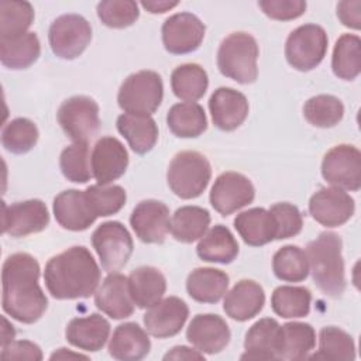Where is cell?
Segmentation results:
<instances>
[{
	"mask_svg": "<svg viewBox=\"0 0 361 361\" xmlns=\"http://www.w3.org/2000/svg\"><path fill=\"white\" fill-rule=\"evenodd\" d=\"M39 271L38 261L27 252L11 254L3 264V310L20 323H35L48 307L38 283Z\"/></svg>",
	"mask_w": 361,
	"mask_h": 361,
	"instance_id": "cell-1",
	"label": "cell"
},
{
	"mask_svg": "<svg viewBox=\"0 0 361 361\" xmlns=\"http://www.w3.org/2000/svg\"><path fill=\"white\" fill-rule=\"evenodd\" d=\"M44 281L55 299L89 298L97 290L100 268L86 247L75 245L47 262Z\"/></svg>",
	"mask_w": 361,
	"mask_h": 361,
	"instance_id": "cell-2",
	"label": "cell"
},
{
	"mask_svg": "<svg viewBox=\"0 0 361 361\" xmlns=\"http://www.w3.org/2000/svg\"><path fill=\"white\" fill-rule=\"evenodd\" d=\"M343 243L338 234L326 231L306 247L309 272L317 288L330 298H340L345 289Z\"/></svg>",
	"mask_w": 361,
	"mask_h": 361,
	"instance_id": "cell-3",
	"label": "cell"
},
{
	"mask_svg": "<svg viewBox=\"0 0 361 361\" xmlns=\"http://www.w3.org/2000/svg\"><path fill=\"white\" fill-rule=\"evenodd\" d=\"M258 44L248 32H233L226 37L217 51V68L226 78L248 85L258 76Z\"/></svg>",
	"mask_w": 361,
	"mask_h": 361,
	"instance_id": "cell-4",
	"label": "cell"
},
{
	"mask_svg": "<svg viewBox=\"0 0 361 361\" xmlns=\"http://www.w3.org/2000/svg\"><path fill=\"white\" fill-rule=\"evenodd\" d=\"M212 178V166L207 158L197 151L176 154L166 173L171 190L180 199H195L207 188Z\"/></svg>",
	"mask_w": 361,
	"mask_h": 361,
	"instance_id": "cell-5",
	"label": "cell"
},
{
	"mask_svg": "<svg viewBox=\"0 0 361 361\" xmlns=\"http://www.w3.org/2000/svg\"><path fill=\"white\" fill-rule=\"evenodd\" d=\"M164 85L154 71H140L130 75L120 86L117 102L127 114L151 116L161 104Z\"/></svg>",
	"mask_w": 361,
	"mask_h": 361,
	"instance_id": "cell-6",
	"label": "cell"
},
{
	"mask_svg": "<svg viewBox=\"0 0 361 361\" xmlns=\"http://www.w3.org/2000/svg\"><path fill=\"white\" fill-rule=\"evenodd\" d=\"M329 38L323 27L317 24H305L295 28L285 44V56L288 63L307 72L316 68L327 52Z\"/></svg>",
	"mask_w": 361,
	"mask_h": 361,
	"instance_id": "cell-7",
	"label": "cell"
},
{
	"mask_svg": "<svg viewBox=\"0 0 361 361\" xmlns=\"http://www.w3.org/2000/svg\"><path fill=\"white\" fill-rule=\"evenodd\" d=\"M92 244L96 250L102 268L109 274L121 269L133 254V238L120 221L102 223L92 234Z\"/></svg>",
	"mask_w": 361,
	"mask_h": 361,
	"instance_id": "cell-8",
	"label": "cell"
},
{
	"mask_svg": "<svg viewBox=\"0 0 361 361\" xmlns=\"http://www.w3.org/2000/svg\"><path fill=\"white\" fill-rule=\"evenodd\" d=\"M92 27L79 14H63L55 18L48 31L49 47L58 58L75 59L89 45Z\"/></svg>",
	"mask_w": 361,
	"mask_h": 361,
	"instance_id": "cell-9",
	"label": "cell"
},
{
	"mask_svg": "<svg viewBox=\"0 0 361 361\" xmlns=\"http://www.w3.org/2000/svg\"><path fill=\"white\" fill-rule=\"evenodd\" d=\"M56 118L73 142H89L99 130V104L87 96H72L61 104Z\"/></svg>",
	"mask_w": 361,
	"mask_h": 361,
	"instance_id": "cell-10",
	"label": "cell"
},
{
	"mask_svg": "<svg viewBox=\"0 0 361 361\" xmlns=\"http://www.w3.org/2000/svg\"><path fill=\"white\" fill-rule=\"evenodd\" d=\"M323 178L343 190L357 192L361 188V152L354 145L333 147L322 162Z\"/></svg>",
	"mask_w": 361,
	"mask_h": 361,
	"instance_id": "cell-11",
	"label": "cell"
},
{
	"mask_svg": "<svg viewBox=\"0 0 361 361\" xmlns=\"http://www.w3.org/2000/svg\"><path fill=\"white\" fill-rule=\"evenodd\" d=\"M204 31V24L195 14L176 13L162 24V42L169 54H189L200 47Z\"/></svg>",
	"mask_w": 361,
	"mask_h": 361,
	"instance_id": "cell-12",
	"label": "cell"
},
{
	"mask_svg": "<svg viewBox=\"0 0 361 361\" xmlns=\"http://www.w3.org/2000/svg\"><path fill=\"white\" fill-rule=\"evenodd\" d=\"M255 197V189L251 180L238 172H224L217 176L210 190V204L221 216H228Z\"/></svg>",
	"mask_w": 361,
	"mask_h": 361,
	"instance_id": "cell-13",
	"label": "cell"
},
{
	"mask_svg": "<svg viewBox=\"0 0 361 361\" xmlns=\"http://www.w3.org/2000/svg\"><path fill=\"white\" fill-rule=\"evenodd\" d=\"M49 224V213L39 199L3 204V233L11 237H25L39 233Z\"/></svg>",
	"mask_w": 361,
	"mask_h": 361,
	"instance_id": "cell-14",
	"label": "cell"
},
{
	"mask_svg": "<svg viewBox=\"0 0 361 361\" xmlns=\"http://www.w3.org/2000/svg\"><path fill=\"white\" fill-rule=\"evenodd\" d=\"M354 199L340 188H322L309 200V213L326 227H338L354 214Z\"/></svg>",
	"mask_w": 361,
	"mask_h": 361,
	"instance_id": "cell-15",
	"label": "cell"
},
{
	"mask_svg": "<svg viewBox=\"0 0 361 361\" xmlns=\"http://www.w3.org/2000/svg\"><path fill=\"white\" fill-rule=\"evenodd\" d=\"M135 235L147 244H159L169 233V209L165 203L148 199L140 202L130 217Z\"/></svg>",
	"mask_w": 361,
	"mask_h": 361,
	"instance_id": "cell-16",
	"label": "cell"
},
{
	"mask_svg": "<svg viewBox=\"0 0 361 361\" xmlns=\"http://www.w3.org/2000/svg\"><path fill=\"white\" fill-rule=\"evenodd\" d=\"M92 175L99 185H109L124 175L128 166V152L114 137H102L90 155Z\"/></svg>",
	"mask_w": 361,
	"mask_h": 361,
	"instance_id": "cell-17",
	"label": "cell"
},
{
	"mask_svg": "<svg viewBox=\"0 0 361 361\" xmlns=\"http://www.w3.org/2000/svg\"><path fill=\"white\" fill-rule=\"evenodd\" d=\"M189 316L188 305L176 296L161 299L154 306L148 307L144 314V326L147 333L157 338L176 336Z\"/></svg>",
	"mask_w": 361,
	"mask_h": 361,
	"instance_id": "cell-18",
	"label": "cell"
},
{
	"mask_svg": "<svg viewBox=\"0 0 361 361\" xmlns=\"http://www.w3.org/2000/svg\"><path fill=\"white\" fill-rule=\"evenodd\" d=\"M231 337L223 317L213 313L196 314L188 326L186 338L200 353L217 354L226 348Z\"/></svg>",
	"mask_w": 361,
	"mask_h": 361,
	"instance_id": "cell-19",
	"label": "cell"
},
{
	"mask_svg": "<svg viewBox=\"0 0 361 361\" xmlns=\"http://www.w3.org/2000/svg\"><path fill=\"white\" fill-rule=\"evenodd\" d=\"M213 124L221 131L238 128L248 116L247 97L233 87H219L209 100Z\"/></svg>",
	"mask_w": 361,
	"mask_h": 361,
	"instance_id": "cell-20",
	"label": "cell"
},
{
	"mask_svg": "<svg viewBox=\"0 0 361 361\" xmlns=\"http://www.w3.org/2000/svg\"><path fill=\"white\" fill-rule=\"evenodd\" d=\"M94 305L99 310L116 320L131 316L134 300L130 293L128 278L118 272L109 274L94 292Z\"/></svg>",
	"mask_w": 361,
	"mask_h": 361,
	"instance_id": "cell-21",
	"label": "cell"
},
{
	"mask_svg": "<svg viewBox=\"0 0 361 361\" xmlns=\"http://www.w3.org/2000/svg\"><path fill=\"white\" fill-rule=\"evenodd\" d=\"M54 214L59 226L71 231H83L97 219L85 190L78 189L63 190L54 199Z\"/></svg>",
	"mask_w": 361,
	"mask_h": 361,
	"instance_id": "cell-22",
	"label": "cell"
},
{
	"mask_svg": "<svg viewBox=\"0 0 361 361\" xmlns=\"http://www.w3.org/2000/svg\"><path fill=\"white\" fill-rule=\"evenodd\" d=\"M265 293L259 283L251 279H241L230 292L223 303L226 314L237 322H245L255 317L264 307Z\"/></svg>",
	"mask_w": 361,
	"mask_h": 361,
	"instance_id": "cell-23",
	"label": "cell"
},
{
	"mask_svg": "<svg viewBox=\"0 0 361 361\" xmlns=\"http://www.w3.org/2000/svg\"><path fill=\"white\" fill-rule=\"evenodd\" d=\"M316 345V333L309 323L290 322L279 326L276 360L299 361L309 357Z\"/></svg>",
	"mask_w": 361,
	"mask_h": 361,
	"instance_id": "cell-24",
	"label": "cell"
},
{
	"mask_svg": "<svg viewBox=\"0 0 361 361\" xmlns=\"http://www.w3.org/2000/svg\"><path fill=\"white\" fill-rule=\"evenodd\" d=\"M109 334L110 323L97 313L72 319L65 330L68 343L85 351L102 350L109 338Z\"/></svg>",
	"mask_w": 361,
	"mask_h": 361,
	"instance_id": "cell-25",
	"label": "cell"
},
{
	"mask_svg": "<svg viewBox=\"0 0 361 361\" xmlns=\"http://www.w3.org/2000/svg\"><path fill=\"white\" fill-rule=\"evenodd\" d=\"M149 348L151 341L147 331L133 322L117 326L109 343V354L120 361L142 360Z\"/></svg>",
	"mask_w": 361,
	"mask_h": 361,
	"instance_id": "cell-26",
	"label": "cell"
},
{
	"mask_svg": "<svg viewBox=\"0 0 361 361\" xmlns=\"http://www.w3.org/2000/svg\"><path fill=\"white\" fill-rule=\"evenodd\" d=\"M234 227L244 243L252 247L265 245L276 237L274 217L262 207H252L237 214Z\"/></svg>",
	"mask_w": 361,
	"mask_h": 361,
	"instance_id": "cell-27",
	"label": "cell"
},
{
	"mask_svg": "<svg viewBox=\"0 0 361 361\" xmlns=\"http://www.w3.org/2000/svg\"><path fill=\"white\" fill-rule=\"evenodd\" d=\"M228 275L216 268H196L186 279L189 296L200 303H217L228 288Z\"/></svg>",
	"mask_w": 361,
	"mask_h": 361,
	"instance_id": "cell-28",
	"label": "cell"
},
{
	"mask_svg": "<svg viewBox=\"0 0 361 361\" xmlns=\"http://www.w3.org/2000/svg\"><path fill=\"white\" fill-rule=\"evenodd\" d=\"M117 130L140 155L149 152L158 140V126L151 116L121 114L117 118Z\"/></svg>",
	"mask_w": 361,
	"mask_h": 361,
	"instance_id": "cell-29",
	"label": "cell"
},
{
	"mask_svg": "<svg viewBox=\"0 0 361 361\" xmlns=\"http://www.w3.org/2000/svg\"><path fill=\"white\" fill-rule=\"evenodd\" d=\"M128 286L134 305L147 309L162 299L166 290V279L154 267H140L130 274Z\"/></svg>",
	"mask_w": 361,
	"mask_h": 361,
	"instance_id": "cell-30",
	"label": "cell"
},
{
	"mask_svg": "<svg viewBox=\"0 0 361 361\" xmlns=\"http://www.w3.org/2000/svg\"><path fill=\"white\" fill-rule=\"evenodd\" d=\"M279 324L275 319L264 317L255 322L245 334V353L241 360H276Z\"/></svg>",
	"mask_w": 361,
	"mask_h": 361,
	"instance_id": "cell-31",
	"label": "cell"
},
{
	"mask_svg": "<svg viewBox=\"0 0 361 361\" xmlns=\"http://www.w3.org/2000/svg\"><path fill=\"white\" fill-rule=\"evenodd\" d=\"M196 252L206 262L230 264L238 254V243L226 226L217 224L204 233L196 247Z\"/></svg>",
	"mask_w": 361,
	"mask_h": 361,
	"instance_id": "cell-32",
	"label": "cell"
},
{
	"mask_svg": "<svg viewBox=\"0 0 361 361\" xmlns=\"http://www.w3.org/2000/svg\"><path fill=\"white\" fill-rule=\"evenodd\" d=\"M41 54V44L35 32H25L13 38H0V59L10 69L31 66Z\"/></svg>",
	"mask_w": 361,
	"mask_h": 361,
	"instance_id": "cell-33",
	"label": "cell"
},
{
	"mask_svg": "<svg viewBox=\"0 0 361 361\" xmlns=\"http://www.w3.org/2000/svg\"><path fill=\"white\" fill-rule=\"evenodd\" d=\"M166 124L173 135L195 138L207 128V118L203 107L195 102L173 104L166 116Z\"/></svg>",
	"mask_w": 361,
	"mask_h": 361,
	"instance_id": "cell-34",
	"label": "cell"
},
{
	"mask_svg": "<svg viewBox=\"0 0 361 361\" xmlns=\"http://www.w3.org/2000/svg\"><path fill=\"white\" fill-rule=\"evenodd\" d=\"M210 224V213L200 206H182L172 219L169 231L180 243H193L202 238Z\"/></svg>",
	"mask_w": 361,
	"mask_h": 361,
	"instance_id": "cell-35",
	"label": "cell"
},
{
	"mask_svg": "<svg viewBox=\"0 0 361 361\" xmlns=\"http://www.w3.org/2000/svg\"><path fill=\"white\" fill-rule=\"evenodd\" d=\"M173 94L185 102H196L207 90L209 78L206 71L197 63H183L173 69L171 75Z\"/></svg>",
	"mask_w": 361,
	"mask_h": 361,
	"instance_id": "cell-36",
	"label": "cell"
},
{
	"mask_svg": "<svg viewBox=\"0 0 361 361\" xmlns=\"http://www.w3.org/2000/svg\"><path fill=\"white\" fill-rule=\"evenodd\" d=\"M331 68L337 78L354 80L361 72V41L358 35L343 34L334 45Z\"/></svg>",
	"mask_w": 361,
	"mask_h": 361,
	"instance_id": "cell-37",
	"label": "cell"
},
{
	"mask_svg": "<svg viewBox=\"0 0 361 361\" xmlns=\"http://www.w3.org/2000/svg\"><path fill=\"white\" fill-rule=\"evenodd\" d=\"M312 293L303 286H278L271 296L272 310L283 319L305 317L310 312Z\"/></svg>",
	"mask_w": 361,
	"mask_h": 361,
	"instance_id": "cell-38",
	"label": "cell"
},
{
	"mask_svg": "<svg viewBox=\"0 0 361 361\" xmlns=\"http://www.w3.org/2000/svg\"><path fill=\"white\" fill-rule=\"evenodd\" d=\"M313 360H345L353 361L355 358V344L353 337L344 330L327 326L320 330L319 334V353L310 355Z\"/></svg>",
	"mask_w": 361,
	"mask_h": 361,
	"instance_id": "cell-39",
	"label": "cell"
},
{
	"mask_svg": "<svg viewBox=\"0 0 361 361\" xmlns=\"http://www.w3.org/2000/svg\"><path fill=\"white\" fill-rule=\"evenodd\" d=\"M272 271L278 279L285 282L305 281L309 275L306 252L298 245L279 248L272 258Z\"/></svg>",
	"mask_w": 361,
	"mask_h": 361,
	"instance_id": "cell-40",
	"label": "cell"
},
{
	"mask_svg": "<svg viewBox=\"0 0 361 361\" xmlns=\"http://www.w3.org/2000/svg\"><path fill=\"white\" fill-rule=\"evenodd\" d=\"M34 21V8L28 1H0V38H13L28 32Z\"/></svg>",
	"mask_w": 361,
	"mask_h": 361,
	"instance_id": "cell-41",
	"label": "cell"
},
{
	"mask_svg": "<svg viewBox=\"0 0 361 361\" xmlns=\"http://www.w3.org/2000/svg\"><path fill=\"white\" fill-rule=\"evenodd\" d=\"M303 116L314 127L330 128L341 121L344 106L336 96L317 94L305 103Z\"/></svg>",
	"mask_w": 361,
	"mask_h": 361,
	"instance_id": "cell-42",
	"label": "cell"
},
{
	"mask_svg": "<svg viewBox=\"0 0 361 361\" xmlns=\"http://www.w3.org/2000/svg\"><path fill=\"white\" fill-rule=\"evenodd\" d=\"M37 126L24 117L8 121L1 131V144L11 154H25L34 148L38 141Z\"/></svg>",
	"mask_w": 361,
	"mask_h": 361,
	"instance_id": "cell-43",
	"label": "cell"
},
{
	"mask_svg": "<svg viewBox=\"0 0 361 361\" xmlns=\"http://www.w3.org/2000/svg\"><path fill=\"white\" fill-rule=\"evenodd\" d=\"M59 166L68 180L86 183L93 176L87 142H73L66 147L61 152Z\"/></svg>",
	"mask_w": 361,
	"mask_h": 361,
	"instance_id": "cell-44",
	"label": "cell"
},
{
	"mask_svg": "<svg viewBox=\"0 0 361 361\" xmlns=\"http://www.w3.org/2000/svg\"><path fill=\"white\" fill-rule=\"evenodd\" d=\"M86 199L97 217L118 213L126 204V190L118 185H92L85 190Z\"/></svg>",
	"mask_w": 361,
	"mask_h": 361,
	"instance_id": "cell-45",
	"label": "cell"
},
{
	"mask_svg": "<svg viewBox=\"0 0 361 361\" xmlns=\"http://www.w3.org/2000/svg\"><path fill=\"white\" fill-rule=\"evenodd\" d=\"M97 16L110 28H126L138 20L140 11L133 0H104L97 4Z\"/></svg>",
	"mask_w": 361,
	"mask_h": 361,
	"instance_id": "cell-46",
	"label": "cell"
},
{
	"mask_svg": "<svg viewBox=\"0 0 361 361\" xmlns=\"http://www.w3.org/2000/svg\"><path fill=\"white\" fill-rule=\"evenodd\" d=\"M269 213L274 217L275 228H276V237L275 240H285L295 237L300 233L303 220L299 209L288 202L275 203L271 206Z\"/></svg>",
	"mask_w": 361,
	"mask_h": 361,
	"instance_id": "cell-47",
	"label": "cell"
},
{
	"mask_svg": "<svg viewBox=\"0 0 361 361\" xmlns=\"http://www.w3.org/2000/svg\"><path fill=\"white\" fill-rule=\"evenodd\" d=\"M258 6L265 16L278 21L295 20L306 10V1L303 0H261Z\"/></svg>",
	"mask_w": 361,
	"mask_h": 361,
	"instance_id": "cell-48",
	"label": "cell"
},
{
	"mask_svg": "<svg viewBox=\"0 0 361 361\" xmlns=\"http://www.w3.org/2000/svg\"><path fill=\"white\" fill-rule=\"evenodd\" d=\"M1 358L4 360H30V361H41L42 351L41 348L28 340L11 341L7 345L1 347Z\"/></svg>",
	"mask_w": 361,
	"mask_h": 361,
	"instance_id": "cell-49",
	"label": "cell"
},
{
	"mask_svg": "<svg viewBox=\"0 0 361 361\" xmlns=\"http://www.w3.org/2000/svg\"><path fill=\"white\" fill-rule=\"evenodd\" d=\"M360 10H361V1H340L337 4V17L343 23V25L353 28V30H360L361 27V17H360Z\"/></svg>",
	"mask_w": 361,
	"mask_h": 361,
	"instance_id": "cell-50",
	"label": "cell"
},
{
	"mask_svg": "<svg viewBox=\"0 0 361 361\" xmlns=\"http://www.w3.org/2000/svg\"><path fill=\"white\" fill-rule=\"evenodd\" d=\"M164 360L165 361L168 360H199V361L203 360L204 361V355L199 350H192L186 345H176L164 355Z\"/></svg>",
	"mask_w": 361,
	"mask_h": 361,
	"instance_id": "cell-51",
	"label": "cell"
},
{
	"mask_svg": "<svg viewBox=\"0 0 361 361\" xmlns=\"http://www.w3.org/2000/svg\"><path fill=\"white\" fill-rule=\"evenodd\" d=\"M141 6L152 13V14H162L166 13L168 10L178 6V1H168V0H147V1H141Z\"/></svg>",
	"mask_w": 361,
	"mask_h": 361,
	"instance_id": "cell-52",
	"label": "cell"
},
{
	"mask_svg": "<svg viewBox=\"0 0 361 361\" xmlns=\"http://www.w3.org/2000/svg\"><path fill=\"white\" fill-rule=\"evenodd\" d=\"M3 324H4V327H3V333H1V347L11 343L14 336H16V331H14L13 326L7 322L6 317H3Z\"/></svg>",
	"mask_w": 361,
	"mask_h": 361,
	"instance_id": "cell-53",
	"label": "cell"
},
{
	"mask_svg": "<svg viewBox=\"0 0 361 361\" xmlns=\"http://www.w3.org/2000/svg\"><path fill=\"white\" fill-rule=\"evenodd\" d=\"M65 358H83V360H87L86 355L71 353V351H68L66 348H59L58 351H55V353L51 355V360H65Z\"/></svg>",
	"mask_w": 361,
	"mask_h": 361,
	"instance_id": "cell-54",
	"label": "cell"
}]
</instances>
